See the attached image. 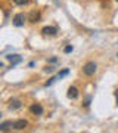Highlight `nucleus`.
Wrapping results in <instances>:
<instances>
[{"mask_svg": "<svg viewBox=\"0 0 118 133\" xmlns=\"http://www.w3.org/2000/svg\"><path fill=\"white\" fill-rule=\"evenodd\" d=\"M96 70H98V65L93 61L86 62L84 66H83V72H84L86 76H93L94 72H96Z\"/></svg>", "mask_w": 118, "mask_h": 133, "instance_id": "nucleus-1", "label": "nucleus"}, {"mask_svg": "<svg viewBox=\"0 0 118 133\" xmlns=\"http://www.w3.org/2000/svg\"><path fill=\"white\" fill-rule=\"evenodd\" d=\"M25 15L24 14H16L13 16V19H12V22H13V25L15 27H22L24 24H25Z\"/></svg>", "mask_w": 118, "mask_h": 133, "instance_id": "nucleus-2", "label": "nucleus"}, {"mask_svg": "<svg viewBox=\"0 0 118 133\" xmlns=\"http://www.w3.org/2000/svg\"><path fill=\"white\" fill-rule=\"evenodd\" d=\"M27 126H28V121L27 120H16L13 123L15 130H24V129H27Z\"/></svg>", "mask_w": 118, "mask_h": 133, "instance_id": "nucleus-3", "label": "nucleus"}, {"mask_svg": "<svg viewBox=\"0 0 118 133\" xmlns=\"http://www.w3.org/2000/svg\"><path fill=\"white\" fill-rule=\"evenodd\" d=\"M41 33L44 34V36H55V34L58 33V28L56 27H50V25H49V27H44V28L41 30Z\"/></svg>", "mask_w": 118, "mask_h": 133, "instance_id": "nucleus-4", "label": "nucleus"}, {"mask_svg": "<svg viewBox=\"0 0 118 133\" xmlns=\"http://www.w3.org/2000/svg\"><path fill=\"white\" fill-rule=\"evenodd\" d=\"M6 59H8V61H10L12 66H15L16 64H19V62L22 61V58L19 56V55H8V56H6Z\"/></svg>", "mask_w": 118, "mask_h": 133, "instance_id": "nucleus-5", "label": "nucleus"}, {"mask_svg": "<svg viewBox=\"0 0 118 133\" xmlns=\"http://www.w3.org/2000/svg\"><path fill=\"white\" fill-rule=\"evenodd\" d=\"M30 109H31V112L36 115H41L43 114V107L40 104H33L31 107H30Z\"/></svg>", "mask_w": 118, "mask_h": 133, "instance_id": "nucleus-6", "label": "nucleus"}, {"mask_svg": "<svg viewBox=\"0 0 118 133\" xmlns=\"http://www.w3.org/2000/svg\"><path fill=\"white\" fill-rule=\"evenodd\" d=\"M68 98L70 99H77L78 98V89L74 87V86H71L70 89H68Z\"/></svg>", "mask_w": 118, "mask_h": 133, "instance_id": "nucleus-7", "label": "nucleus"}, {"mask_svg": "<svg viewBox=\"0 0 118 133\" xmlns=\"http://www.w3.org/2000/svg\"><path fill=\"white\" fill-rule=\"evenodd\" d=\"M13 123H15V121H10V120H8V121H3V123L0 124V130H2V132L10 130V129L13 127Z\"/></svg>", "mask_w": 118, "mask_h": 133, "instance_id": "nucleus-8", "label": "nucleus"}, {"mask_svg": "<svg viewBox=\"0 0 118 133\" xmlns=\"http://www.w3.org/2000/svg\"><path fill=\"white\" fill-rule=\"evenodd\" d=\"M21 101L19 99H10V102H9V108L10 109H18V108H21Z\"/></svg>", "mask_w": 118, "mask_h": 133, "instance_id": "nucleus-9", "label": "nucleus"}, {"mask_svg": "<svg viewBox=\"0 0 118 133\" xmlns=\"http://www.w3.org/2000/svg\"><path fill=\"white\" fill-rule=\"evenodd\" d=\"M68 72H70V70H68V68H66V70H62L61 72H59V74H58V80H61L62 77H65V76H68Z\"/></svg>", "mask_w": 118, "mask_h": 133, "instance_id": "nucleus-10", "label": "nucleus"}, {"mask_svg": "<svg viewBox=\"0 0 118 133\" xmlns=\"http://www.w3.org/2000/svg\"><path fill=\"white\" fill-rule=\"evenodd\" d=\"M13 3L15 5H18V6H24V5L28 3V0H13Z\"/></svg>", "mask_w": 118, "mask_h": 133, "instance_id": "nucleus-11", "label": "nucleus"}, {"mask_svg": "<svg viewBox=\"0 0 118 133\" xmlns=\"http://www.w3.org/2000/svg\"><path fill=\"white\" fill-rule=\"evenodd\" d=\"M40 18V14H31V21H33V22H37V19Z\"/></svg>", "mask_w": 118, "mask_h": 133, "instance_id": "nucleus-12", "label": "nucleus"}, {"mask_svg": "<svg viewBox=\"0 0 118 133\" xmlns=\"http://www.w3.org/2000/svg\"><path fill=\"white\" fill-rule=\"evenodd\" d=\"M43 71H44V72H53V71H55V66H50V65H49V66H46Z\"/></svg>", "mask_w": 118, "mask_h": 133, "instance_id": "nucleus-13", "label": "nucleus"}, {"mask_svg": "<svg viewBox=\"0 0 118 133\" xmlns=\"http://www.w3.org/2000/svg\"><path fill=\"white\" fill-rule=\"evenodd\" d=\"M70 52H72V46H66V48H65V53H70Z\"/></svg>", "mask_w": 118, "mask_h": 133, "instance_id": "nucleus-14", "label": "nucleus"}, {"mask_svg": "<svg viewBox=\"0 0 118 133\" xmlns=\"http://www.w3.org/2000/svg\"><path fill=\"white\" fill-rule=\"evenodd\" d=\"M114 95H115V99H117V105H118V89L114 92Z\"/></svg>", "mask_w": 118, "mask_h": 133, "instance_id": "nucleus-15", "label": "nucleus"}, {"mask_svg": "<svg viewBox=\"0 0 118 133\" xmlns=\"http://www.w3.org/2000/svg\"><path fill=\"white\" fill-rule=\"evenodd\" d=\"M49 61H50V62H56V61H58V58H50Z\"/></svg>", "mask_w": 118, "mask_h": 133, "instance_id": "nucleus-16", "label": "nucleus"}, {"mask_svg": "<svg viewBox=\"0 0 118 133\" xmlns=\"http://www.w3.org/2000/svg\"><path fill=\"white\" fill-rule=\"evenodd\" d=\"M117 56H118V53H117Z\"/></svg>", "mask_w": 118, "mask_h": 133, "instance_id": "nucleus-17", "label": "nucleus"}, {"mask_svg": "<svg viewBox=\"0 0 118 133\" xmlns=\"http://www.w3.org/2000/svg\"><path fill=\"white\" fill-rule=\"evenodd\" d=\"M117 2H118V0H117Z\"/></svg>", "mask_w": 118, "mask_h": 133, "instance_id": "nucleus-18", "label": "nucleus"}]
</instances>
